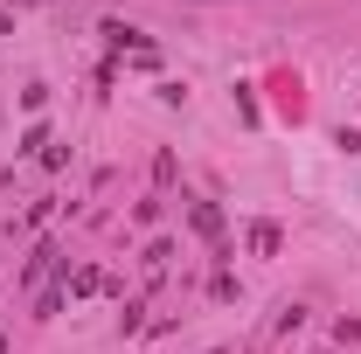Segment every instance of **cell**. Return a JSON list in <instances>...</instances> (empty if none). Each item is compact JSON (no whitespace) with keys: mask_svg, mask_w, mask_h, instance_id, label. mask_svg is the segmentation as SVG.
<instances>
[{"mask_svg":"<svg viewBox=\"0 0 361 354\" xmlns=\"http://www.w3.org/2000/svg\"><path fill=\"white\" fill-rule=\"evenodd\" d=\"M188 222H195V229L223 250V209H216V202H188Z\"/></svg>","mask_w":361,"mask_h":354,"instance_id":"6da1fadb","label":"cell"},{"mask_svg":"<svg viewBox=\"0 0 361 354\" xmlns=\"http://www.w3.org/2000/svg\"><path fill=\"white\" fill-rule=\"evenodd\" d=\"M104 35H111V49H139V56H146V35L126 28V21H104Z\"/></svg>","mask_w":361,"mask_h":354,"instance_id":"7a4b0ae2","label":"cell"},{"mask_svg":"<svg viewBox=\"0 0 361 354\" xmlns=\"http://www.w3.org/2000/svg\"><path fill=\"white\" fill-rule=\"evenodd\" d=\"M250 250H257V257L278 250V229H271V222H250Z\"/></svg>","mask_w":361,"mask_h":354,"instance_id":"3957f363","label":"cell"}]
</instances>
